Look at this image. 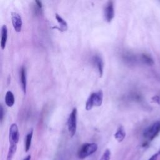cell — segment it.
Here are the masks:
<instances>
[{
	"label": "cell",
	"instance_id": "1",
	"mask_svg": "<svg viewBox=\"0 0 160 160\" xmlns=\"http://www.w3.org/2000/svg\"><path fill=\"white\" fill-rule=\"evenodd\" d=\"M103 100V92L99 90L96 92L92 93L87 99L86 102V109L89 111L94 106H99L102 104Z\"/></svg>",
	"mask_w": 160,
	"mask_h": 160
},
{
	"label": "cell",
	"instance_id": "2",
	"mask_svg": "<svg viewBox=\"0 0 160 160\" xmlns=\"http://www.w3.org/2000/svg\"><path fill=\"white\" fill-rule=\"evenodd\" d=\"M98 146L95 142L84 143L78 151V156L80 159H84L94 154L98 149Z\"/></svg>",
	"mask_w": 160,
	"mask_h": 160
},
{
	"label": "cell",
	"instance_id": "3",
	"mask_svg": "<svg viewBox=\"0 0 160 160\" xmlns=\"http://www.w3.org/2000/svg\"><path fill=\"white\" fill-rule=\"evenodd\" d=\"M160 132V121H156L149 127H148L144 132L143 135L145 138L151 141L154 139Z\"/></svg>",
	"mask_w": 160,
	"mask_h": 160
},
{
	"label": "cell",
	"instance_id": "4",
	"mask_svg": "<svg viewBox=\"0 0 160 160\" xmlns=\"http://www.w3.org/2000/svg\"><path fill=\"white\" fill-rule=\"evenodd\" d=\"M76 118H77V109L74 108L70 113L68 119V128L69 134L71 137H73L76 131Z\"/></svg>",
	"mask_w": 160,
	"mask_h": 160
},
{
	"label": "cell",
	"instance_id": "5",
	"mask_svg": "<svg viewBox=\"0 0 160 160\" xmlns=\"http://www.w3.org/2000/svg\"><path fill=\"white\" fill-rule=\"evenodd\" d=\"M9 138L10 144L17 145L19 140V132L16 124H12L9 128Z\"/></svg>",
	"mask_w": 160,
	"mask_h": 160
},
{
	"label": "cell",
	"instance_id": "6",
	"mask_svg": "<svg viewBox=\"0 0 160 160\" xmlns=\"http://www.w3.org/2000/svg\"><path fill=\"white\" fill-rule=\"evenodd\" d=\"M104 19L108 22H110L114 17V2L111 1H109L104 8Z\"/></svg>",
	"mask_w": 160,
	"mask_h": 160
},
{
	"label": "cell",
	"instance_id": "7",
	"mask_svg": "<svg viewBox=\"0 0 160 160\" xmlns=\"http://www.w3.org/2000/svg\"><path fill=\"white\" fill-rule=\"evenodd\" d=\"M11 20H12V26L15 31L18 32H20L21 31L22 25V19L21 16L16 12H12L11 13Z\"/></svg>",
	"mask_w": 160,
	"mask_h": 160
},
{
	"label": "cell",
	"instance_id": "8",
	"mask_svg": "<svg viewBox=\"0 0 160 160\" xmlns=\"http://www.w3.org/2000/svg\"><path fill=\"white\" fill-rule=\"evenodd\" d=\"M92 61L94 64L97 67L99 76L101 77L103 74L104 71V62L102 58L99 55H95L92 58Z\"/></svg>",
	"mask_w": 160,
	"mask_h": 160
},
{
	"label": "cell",
	"instance_id": "9",
	"mask_svg": "<svg viewBox=\"0 0 160 160\" xmlns=\"http://www.w3.org/2000/svg\"><path fill=\"white\" fill-rule=\"evenodd\" d=\"M8 39V28L6 25H2L1 29V48L4 49Z\"/></svg>",
	"mask_w": 160,
	"mask_h": 160
},
{
	"label": "cell",
	"instance_id": "10",
	"mask_svg": "<svg viewBox=\"0 0 160 160\" xmlns=\"http://www.w3.org/2000/svg\"><path fill=\"white\" fill-rule=\"evenodd\" d=\"M19 78H20V82L21 84L22 89L24 93H26V68L24 66H22L20 72H19Z\"/></svg>",
	"mask_w": 160,
	"mask_h": 160
},
{
	"label": "cell",
	"instance_id": "11",
	"mask_svg": "<svg viewBox=\"0 0 160 160\" xmlns=\"http://www.w3.org/2000/svg\"><path fill=\"white\" fill-rule=\"evenodd\" d=\"M126 136V132L122 126H120L114 134V138L119 142H122Z\"/></svg>",
	"mask_w": 160,
	"mask_h": 160
},
{
	"label": "cell",
	"instance_id": "12",
	"mask_svg": "<svg viewBox=\"0 0 160 160\" xmlns=\"http://www.w3.org/2000/svg\"><path fill=\"white\" fill-rule=\"evenodd\" d=\"M32 135H33V130L31 129L26 136V138L24 139V149L26 152H28L29 150L30 149Z\"/></svg>",
	"mask_w": 160,
	"mask_h": 160
},
{
	"label": "cell",
	"instance_id": "13",
	"mask_svg": "<svg viewBox=\"0 0 160 160\" xmlns=\"http://www.w3.org/2000/svg\"><path fill=\"white\" fill-rule=\"evenodd\" d=\"M56 19L59 24V28L58 29L61 31H66L68 29V24L66 22V21L63 18H62V17L60 16V15L58 14H56Z\"/></svg>",
	"mask_w": 160,
	"mask_h": 160
},
{
	"label": "cell",
	"instance_id": "14",
	"mask_svg": "<svg viewBox=\"0 0 160 160\" xmlns=\"http://www.w3.org/2000/svg\"><path fill=\"white\" fill-rule=\"evenodd\" d=\"M5 103L8 107H11L14 104V96L11 91L6 92L5 95Z\"/></svg>",
	"mask_w": 160,
	"mask_h": 160
},
{
	"label": "cell",
	"instance_id": "15",
	"mask_svg": "<svg viewBox=\"0 0 160 160\" xmlns=\"http://www.w3.org/2000/svg\"><path fill=\"white\" fill-rule=\"evenodd\" d=\"M17 150V145L16 144H10L8 152L7 154L6 160H12Z\"/></svg>",
	"mask_w": 160,
	"mask_h": 160
},
{
	"label": "cell",
	"instance_id": "16",
	"mask_svg": "<svg viewBox=\"0 0 160 160\" xmlns=\"http://www.w3.org/2000/svg\"><path fill=\"white\" fill-rule=\"evenodd\" d=\"M141 58H142V60L147 64H149V65H151L153 64V59L151 58V56H149V55L148 54H142L141 56Z\"/></svg>",
	"mask_w": 160,
	"mask_h": 160
},
{
	"label": "cell",
	"instance_id": "17",
	"mask_svg": "<svg viewBox=\"0 0 160 160\" xmlns=\"http://www.w3.org/2000/svg\"><path fill=\"white\" fill-rule=\"evenodd\" d=\"M111 159V151L108 149H106L101 156L99 160H110Z\"/></svg>",
	"mask_w": 160,
	"mask_h": 160
},
{
	"label": "cell",
	"instance_id": "18",
	"mask_svg": "<svg viewBox=\"0 0 160 160\" xmlns=\"http://www.w3.org/2000/svg\"><path fill=\"white\" fill-rule=\"evenodd\" d=\"M3 117H4V109H3V107L1 105V121L2 122V119H3Z\"/></svg>",
	"mask_w": 160,
	"mask_h": 160
},
{
	"label": "cell",
	"instance_id": "19",
	"mask_svg": "<svg viewBox=\"0 0 160 160\" xmlns=\"http://www.w3.org/2000/svg\"><path fill=\"white\" fill-rule=\"evenodd\" d=\"M158 158V154H155L154 155H152L149 159V160H156Z\"/></svg>",
	"mask_w": 160,
	"mask_h": 160
},
{
	"label": "cell",
	"instance_id": "20",
	"mask_svg": "<svg viewBox=\"0 0 160 160\" xmlns=\"http://www.w3.org/2000/svg\"><path fill=\"white\" fill-rule=\"evenodd\" d=\"M23 160H31V155H28Z\"/></svg>",
	"mask_w": 160,
	"mask_h": 160
}]
</instances>
